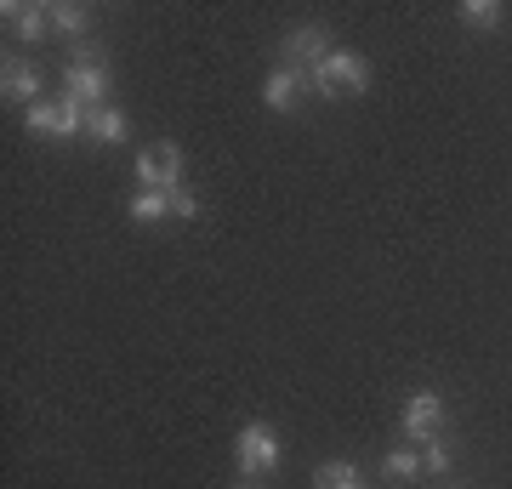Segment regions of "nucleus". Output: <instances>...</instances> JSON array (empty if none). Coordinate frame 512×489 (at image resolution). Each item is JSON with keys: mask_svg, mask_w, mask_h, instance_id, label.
I'll return each instance as SVG.
<instances>
[{"mask_svg": "<svg viewBox=\"0 0 512 489\" xmlns=\"http://www.w3.org/2000/svg\"><path fill=\"white\" fill-rule=\"evenodd\" d=\"M279 455H285V444H279V433L268 427V421H245L234 438V461L245 478H262V472L279 467Z\"/></svg>", "mask_w": 512, "mask_h": 489, "instance_id": "nucleus-1", "label": "nucleus"}, {"mask_svg": "<svg viewBox=\"0 0 512 489\" xmlns=\"http://www.w3.org/2000/svg\"><path fill=\"white\" fill-rule=\"evenodd\" d=\"M308 80H313L319 97H353V91L370 86V69H365V57L359 52H330L319 69H308Z\"/></svg>", "mask_w": 512, "mask_h": 489, "instance_id": "nucleus-2", "label": "nucleus"}, {"mask_svg": "<svg viewBox=\"0 0 512 489\" xmlns=\"http://www.w3.org/2000/svg\"><path fill=\"white\" fill-rule=\"evenodd\" d=\"M109 63H97V57H74L69 69H63V91L69 97H80L86 109H103L109 103Z\"/></svg>", "mask_w": 512, "mask_h": 489, "instance_id": "nucleus-3", "label": "nucleus"}, {"mask_svg": "<svg viewBox=\"0 0 512 489\" xmlns=\"http://www.w3.org/2000/svg\"><path fill=\"white\" fill-rule=\"evenodd\" d=\"M137 182L143 188H183V148L177 143H160V148H143L137 154Z\"/></svg>", "mask_w": 512, "mask_h": 489, "instance_id": "nucleus-4", "label": "nucleus"}, {"mask_svg": "<svg viewBox=\"0 0 512 489\" xmlns=\"http://www.w3.org/2000/svg\"><path fill=\"white\" fill-rule=\"evenodd\" d=\"M330 52H336V46H330V35L319 29V23H302V29H291V35H285V69H296V74L319 69Z\"/></svg>", "mask_w": 512, "mask_h": 489, "instance_id": "nucleus-5", "label": "nucleus"}, {"mask_svg": "<svg viewBox=\"0 0 512 489\" xmlns=\"http://www.w3.org/2000/svg\"><path fill=\"white\" fill-rule=\"evenodd\" d=\"M439 416H444L439 393H410L404 399V438L410 444H427V438L439 433Z\"/></svg>", "mask_w": 512, "mask_h": 489, "instance_id": "nucleus-6", "label": "nucleus"}, {"mask_svg": "<svg viewBox=\"0 0 512 489\" xmlns=\"http://www.w3.org/2000/svg\"><path fill=\"white\" fill-rule=\"evenodd\" d=\"M0 91H6V103L18 97V103L35 109V103H40V69H35V63H12V57H6V69H0Z\"/></svg>", "mask_w": 512, "mask_h": 489, "instance_id": "nucleus-7", "label": "nucleus"}, {"mask_svg": "<svg viewBox=\"0 0 512 489\" xmlns=\"http://www.w3.org/2000/svg\"><path fill=\"white\" fill-rule=\"evenodd\" d=\"M302 80H308V74H296V69H274L268 80H262V103H268L274 114H285V109L296 103V91H302Z\"/></svg>", "mask_w": 512, "mask_h": 489, "instance_id": "nucleus-8", "label": "nucleus"}, {"mask_svg": "<svg viewBox=\"0 0 512 489\" xmlns=\"http://www.w3.org/2000/svg\"><path fill=\"white\" fill-rule=\"evenodd\" d=\"M126 114L114 109V103H103V109H92L86 114V137H92V143H126Z\"/></svg>", "mask_w": 512, "mask_h": 489, "instance_id": "nucleus-9", "label": "nucleus"}, {"mask_svg": "<svg viewBox=\"0 0 512 489\" xmlns=\"http://www.w3.org/2000/svg\"><path fill=\"white\" fill-rule=\"evenodd\" d=\"M6 23H18L23 40H46V29H52V6H6Z\"/></svg>", "mask_w": 512, "mask_h": 489, "instance_id": "nucleus-10", "label": "nucleus"}, {"mask_svg": "<svg viewBox=\"0 0 512 489\" xmlns=\"http://www.w3.org/2000/svg\"><path fill=\"white\" fill-rule=\"evenodd\" d=\"M313 489H365V472L353 467V461H325V467L313 472Z\"/></svg>", "mask_w": 512, "mask_h": 489, "instance_id": "nucleus-11", "label": "nucleus"}, {"mask_svg": "<svg viewBox=\"0 0 512 489\" xmlns=\"http://www.w3.org/2000/svg\"><path fill=\"white\" fill-rule=\"evenodd\" d=\"M165 211H171V194H160V188H137L131 194V222H160Z\"/></svg>", "mask_w": 512, "mask_h": 489, "instance_id": "nucleus-12", "label": "nucleus"}, {"mask_svg": "<svg viewBox=\"0 0 512 489\" xmlns=\"http://www.w3.org/2000/svg\"><path fill=\"white\" fill-rule=\"evenodd\" d=\"M382 472H387V478H399V484H410V478H421V450H410V444H399V450H387Z\"/></svg>", "mask_w": 512, "mask_h": 489, "instance_id": "nucleus-13", "label": "nucleus"}, {"mask_svg": "<svg viewBox=\"0 0 512 489\" xmlns=\"http://www.w3.org/2000/svg\"><path fill=\"white\" fill-rule=\"evenodd\" d=\"M29 131H35V137H63V109L40 97L35 109H29Z\"/></svg>", "mask_w": 512, "mask_h": 489, "instance_id": "nucleus-14", "label": "nucleus"}, {"mask_svg": "<svg viewBox=\"0 0 512 489\" xmlns=\"http://www.w3.org/2000/svg\"><path fill=\"white\" fill-rule=\"evenodd\" d=\"M86 18H92V12H86V6H74V0H57V6H52V29H57V35H80Z\"/></svg>", "mask_w": 512, "mask_h": 489, "instance_id": "nucleus-15", "label": "nucleus"}, {"mask_svg": "<svg viewBox=\"0 0 512 489\" xmlns=\"http://www.w3.org/2000/svg\"><path fill=\"white\" fill-rule=\"evenodd\" d=\"M461 23H473V29H495V23H501V6H495V0H467V6H461Z\"/></svg>", "mask_w": 512, "mask_h": 489, "instance_id": "nucleus-16", "label": "nucleus"}, {"mask_svg": "<svg viewBox=\"0 0 512 489\" xmlns=\"http://www.w3.org/2000/svg\"><path fill=\"white\" fill-rule=\"evenodd\" d=\"M421 467H427V472H450V450H444L439 438H427V444H421Z\"/></svg>", "mask_w": 512, "mask_h": 489, "instance_id": "nucleus-17", "label": "nucleus"}, {"mask_svg": "<svg viewBox=\"0 0 512 489\" xmlns=\"http://www.w3.org/2000/svg\"><path fill=\"white\" fill-rule=\"evenodd\" d=\"M165 194H171V211H177V217H200V200H194V194H188V188H165Z\"/></svg>", "mask_w": 512, "mask_h": 489, "instance_id": "nucleus-18", "label": "nucleus"}, {"mask_svg": "<svg viewBox=\"0 0 512 489\" xmlns=\"http://www.w3.org/2000/svg\"><path fill=\"white\" fill-rule=\"evenodd\" d=\"M234 489H262V484H256V478H239V484Z\"/></svg>", "mask_w": 512, "mask_h": 489, "instance_id": "nucleus-19", "label": "nucleus"}]
</instances>
